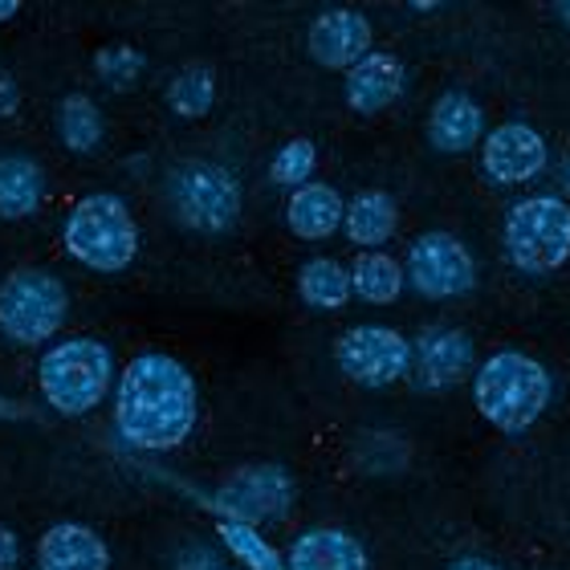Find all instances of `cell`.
<instances>
[{
	"instance_id": "obj_22",
	"label": "cell",
	"mask_w": 570,
	"mask_h": 570,
	"mask_svg": "<svg viewBox=\"0 0 570 570\" xmlns=\"http://www.w3.org/2000/svg\"><path fill=\"white\" fill-rule=\"evenodd\" d=\"M297 294L302 302L314 309H343L351 302V269H343L331 257H309L302 269H297Z\"/></svg>"
},
{
	"instance_id": "obj_33",
	"label": "cell",
	"mask_w": 570,
	"mask_h": 570,
	"mask_svg": "<svg viewBox=\"0 0 570 570\" xmlns=\"http://www.w3.org/2000/svg\"><path fill=\"white\" fill-rule=\"evenodd\" d=\"M562 179H567V188H570V159H567V167H562Z\"/></svg>"
},
{
	"instance_id": "obj_28",
	"label": "cell",
	"mask_w": 570,
	"mask_h": 570,
	"mask_svg": "<svg viewBox=\"0 0 570 570\" xmlns=\"http://www.w3.org/2000/svg\"><path fill=\"white\" fill-rule=\"evenodd\" d=\"M17 562H21V542L9 525H0V570H17Z\"/></svg>"
},
{
	"instance_id": "obj_29",
	"label": "cell",
	"mask_w": 570,
	"mask_h": 570,
	"mask_svg": "<svg viewBox=\"0 0 570 570\" xmlns=\"http://www.w3.org/2000/svg\"><path fill=\"white\" fill-rule=\"evenodd\" d=\"M17 110V82L9 73H0V115H12Z\"/></svg>"
},
{
	"instance_id": "obj_18",
	"label": "cell",
	"mask_w": 570,
	"mask_h": 570,
	"mask_svg": "<svg viewBox=\"0 0 570 570\" xmlns=\"http://www.w3.org/2000/svg\"><path fill=\"white\" fill-rule=\"evenodd\" d=\"M346 204L331 184H306L285 204V220L302 240H326L343 228Z\"/></svg>"
},
{
	"instance_id": "obj_17",
	"label": "cell",
	"mask_w": 570,
	"mask_h": 570,
	"mask_svg": "<svg viewBox=\"0 0 570 570\" xmlns=\"http://www.w3.org/2000/svg\"><path fill=\"white\" fill-rule=\"evenodd\" d=\"M285 567L289 570H371V562L358 538H351L346 530L318 525V530H306V534L294 538Z\"/></svg>"
},
{
	"instance_id": "obj_27",
	"label": "cell",
	"mask_w": 570,
	"mask_h": 570,
	"mask_svg": "<svg viewBox=\"0 0 570 570\" xmlns=\"http://www.w3.org/2000/svg\"><path fill=\"white\" fill-rule=\"evenodd\" d=\"M95 66H98V78H102V82L115 86V90H127V86L142 73V53L131 46H115V49H102Z\"/></svg>"
},
{
	"instance_id": "obj_31",
	"label": "cell",
	"mask_w": 570,
	"mask_h": 570,
	"mask_svg": "<svg viewBox=\"0 0 570 570\" xmlns=\"http://www.w3.org/2000/svg\"><path fill=\"white\" fill-rule=\"evenodd\" d=\"M17 12H21V4H17V0H0V24H4V21H12V17H17Z\"/></svg>"
},
{
	"instance_id": "obj_26",
	"label": "cell",
	"mask_w": 570,
	"mask_h": 570,
	"mask_svg": "<svg viewBox=\"0 0 570 570\" xmlns=\"http://www.w3.org/2000/svg\"><path fill=\"white\" fill-rule=\"evenodd\" d=\"M314 167H318V151H314V142L309 139H289L282 147V151L274 155V164H269V176H274V184H282V188H306V184H314Z\"/></svg>"
},
{
	"instance_id": "obj_6",
	"label": "cell",
	"mask_w": 570,
	"mask_h": 570,
	"mask_svg": "<svg viewBox=\"0 0 570 570\" xmlns=\"http://www.w3.org/2000/svg\"><path fill=\"white\" fill-rule=\"evenodd\" d=\"M167 204L191 233H228L240 216V184L228 167L188 159L167 176Z\"/></svg>"
},
{
	"instance_id": "obj_9",
	"label": "cell",
	"mask_w": 570,
	"mask_h": 570,
	"mask_svg": "<svg viewBox=\"0 0 570 570\" xmlns=\"http://www.w3.org/2000/svg\"><path fill=\"white\" fill-rule=\"evenodd\" d=\"M407 285L420 297H461L476 285V262L469 245L452 233H424L407 249Z\"/></svg>"
},
{
	"instance_id": "obj_13",
	"label": "cell",
	"mask_w": 570,
	"mask_h": 570,
	"mask_svg": "<svg viewBox=\"0 0 570 570\" xmlns=\"http://www.w3.org/2000/svg\"><path fill=\"white\" fill-rule=\"evenodd\" d=\"M473 371V338L452 326H432L412 343V375L424 392H449Z\"/></svg>"
},
{
	"instance_id": "obj_15",
	"label": "cell",
	"mask_w": 570,
	"mask_h": 570,
	"mask_svg": "<svg viewBox=\"0 0 570 570\" xmlns=\"http://www.w3.org/2000/svg\"><path fill=\"white\" fill-rule=\"evenodd\" d=\"M485 131V115L464 90H444L428 115V142L440 155H464Z\"/></svg>"
},
{
	"instance_id": "obj_1",
	"label": "cell",
	"mask_w": 570,
	"mask_h": 570,
	"mask_svg": "<svg viewBox=\"0 0 570 570\" xmlns=\"http://www.w3.org/2000/svg\"><path fill=\"white\" fill-rule=\"evenodd\" d=\"M196 424V383L171 355L147 351L131 358L115 392V428L142 452L179 449Z\"/></svg>"
},
{
	"instance_id": "obj_2",
	"label": "cell",
	"mask_w": 570,
	"mask_h": 570,
	"mask_svg": "<svg viewBox=\"0 0 570 570\" xmlns=\"http://www.w3.org/2000/svg\"><path fill=\"white\" fill-rule=\"evenodd\" d=\"M550 395H554L550 371L522 351H498L473 375L476 412L505 436L534 428L538 416L547 412Z\"/></svg>"
},
{
	"instance_id": "obj_30",
	"label": "cell",
	"mask_w": 570,
	"mask_h": 570,
	"mask_svg": "<svg viewBox=\"0 0 570 570\" xmlns=\"http://www.w3.org/2000/svg\"><path fill=\"white\" fill-rule=\"evenodd\" d=\"M449 570H501L498 562H489V559H461V562H452Z\"/></svg>"
},
{
	"instance_id": "obj_5",
	"label": "cell",
	"mask_w": 570,
	"mask_h": 570,
	"mask_svg": "<svg viewBox=\"0 0 570 570\" xmlns=\"http://www.w3.org/2000/svg\"><path fill=\"white\" fill-rule=\"evenodd\" d=\"M501 240L522 274H554L570 262V204L559 196L518 200L505 216Z\"/></svg>"
},
{
	"instance_id": "obj_7",
	"label": "cell",
	"mask_w": 570,
	"mask_h": 570,
	"mask_svg": "<svg viewBox=\"0 0 570 570\" xmlns=\"http://www.w3.org/2000/svg\"><path fill=\"white\" fill-rule=\"evenodd\" d=\"M66 309V285L46 269H12L0 282V334L17 346L49 343L61 331Z\"/></svg>"
},
{
	"instance_id": "obj_10",
	"label": "cell",
	"mask_w": 570,
	"mask_h": 570,
	"mask_svg": "<svg viewBox=\"0 0 570 570\" xmlns=\"http://www.w3.org/2000/svg\"><path fill=\"white\" fill-rule=\"evenodd\" d=\"M334 358L346 380L363 387H387L412 371V343L392 326H351L334 343Z\"/></svg>"
},
{
	"instance_id": "obj_14",
	"label": "cell",
	"mask_w": 570,
	"mask_h": 570,
	"mask_svg": "<svg viewBox=\"0 0 570 570\" xmlns=\"http://www.w3.org/2000/svg\"><path fill=\"white\" fill-rule=\"evenodd\" d=\"M407 70L395 53H383V49H371L367 58L358 61L355 70H346V107L358 110V115H380L404 95Z\"/></svg>"
},
{
	"instance_id": "obj_12",
	"label": "cell",
	"mask_w": 570,
	"mask_h": 570,
	"mask_svg": "<svg viewBox=\"0 0 570 570\" xmlns=\"http://www.w3.org/2000/svg\"><path fill=\"white\" fill-rule=\"evenodd\" d=\"M309 58L326 70H355L371 53V21L358 9H326L309 21Z\"/></svg>"
},
{
	"instance_id": "obj_3",
	"label": "cell",
	"mask_w": 570,
	"mask_h": 570,
	"mask_svg": "<svg viewBox=\"0 0 570 570\" xmlns=\"http://www.w3.org/2000/svg\"><path fill=\"white\" fill-rule=\"evenodd\" d=\"M66 253L95 274H119L139 253V228L122 196L95 191L66 216Z\"/></svg>"
},
{
	"instance_id": "obj_24",
	"label": "cell",
	"mask_w": 570,
	"mask_h": 570,
	"mask_svg": "<svg viewBox=\"0 0 570 570\" xmlns=\"http://www.w3.org/2000/svg\"><path fill=\"white\" fill-rule=\"evenodd\" d=\"M216 102V78L213 70H204V66H188V70H179L167 86V107L176 110L179 119H204Z\"/></svg>"
},
{
	"instance_id": "obj_20",
	"label": "cell",
	"mask_w": 570,
	"mask_h": 570,
	"mask_svg": "<svg viewBox=\"0 0 570 570\" xmlns=\"http://www.w3.org/2000/svg\"><path fill=\"white\" fill-rule=\"evenodd\" d=\"M395 225H400V208L387 191H358L355 200L346 204L343 216V233L355 240L358 249H380L395 237Z\"/></svg>"
},
{
	"instance_id": "obj_32",
	"label": "cell",
	"mask_w": 570,
	"mask_h": 570,
	"mask_svg": "<svg viewBox=\"0 0 570 570\" xmlns=\"http://www.w3.org/2000/svg\"><path fill=\"white\" fill-rule=\"evenodd\" d=\"M559 12H562V21H567V24H570V4H562V9H559Z\"/></svg>"
},
{
	"instance_id": "obj_23",
	"label": "cell",
	"mask_w": 570,
	"mask_h": 570,
	"mask_svg": "<svg viewBox=\"0 0 570 570\" xmlns=\"http://www.w3.org/2000/svg\"><path fill=\"white\" fill-rule=\"evenodd\" d=\"M58 131H61V142H66L70 151H78V155L95 151L98 142H102V110L95 107V98H86V95L61 98Z\"/></svg>"
},
{
	"instance_id": "obj_34",
	"label": "cell",
	"mask_w": 570,
	"mask_h": 570,
	"mask_svg": "<svg viewBox=\"0 0 570 570\" xmlns=\"http://www.w3.org/2000/svg\"><path fill=\"white\" fill-rule=\"evenodd\" d=\"M216 570H237V567H216Z\"/></svg>"
},
{
	"instance_id": "obj_8",
	"label": "cell",
	"mask_w": 570,
	"mask_h": 570,
	"mask_svg": "<svg viewBox=\"0 0 570 570\" xmlns=\"http://www.w3.org/2000/svg\"><path fill=\"white\" fill-rule=\"evenodd\" d=\"M208 505L220 522L253 525V530L265 522H282L294 505V476L282 464H245L216 489Z\"/></svg>"
},
{
	"instance_id": "obj_11",
	"label": "cell",
	"mask_w": 570,
	"mask_h": 570,
	"mask_svg": "<svg viewBox=\"0 0 570 570\" xmlns=\"http://www.w3.org/2000/svg\"><path fill=\"white\" fill-rule=\"evenodd\" d=\"M481 167L493 184H525L547 167V139L525 122H501L481 142Z\"/></svg>"
},
{
	"instance_id": "obj_19",
	"label": "cell",
	"mask_w": 570,
	"mask_h": 570,
	"mask_svg": "<svg viewBox=\"0 0 570 570\" xmlns=\"http://www.w3.org/2000/svg\"><path fill=\"white\" fill-rule=\"evenodd\" d=\"M46 176L29 155H0V220H24L41 208Z\"/></svg>"
},
{
	"instance_id": "obj_16",
	"label": "cell",
	"mask_w": 570,
	"mask_h": 570,
	"mask_svg": "<svg viewBox=\"0 0 570 570\" xmlns=\"http://www.w3.org/2000/svg\"><path fill=\"white\" fill-rule=\"evenodd\" d=\"M37 567L41 570H110V550L90 525L58 522L53 530L41 534Z\"/></svg>"
},
{
	"instance_id": "obj_4",
	"label": "cell",
	"mask_w": 570,
	"mask_h": 570,
	"mask_svg": "<svg viewBox=\"0 0 570 570\" xmlns=\"http://www.w3.org/2000/svg\"><path fill=\"white\" fill-rule=\"evenodd\" d=\"M37 383L58 416H86L107 400L115 383V355L98 338H70L41 355Z\"/></svg>"
},
{
	"instance_id": "obj_25",
	"label": "cell",
	"mask_w": 570,
	"mask_h": 570,
	"mask_svg": "<svg viewBox=\"0 0 570 570\" xmlns=\"http://www.w3.org/2000/svg\"><path fill=\"white\" fill-rule=\"evenodd\" d=\"M216 534H220V542H225V547L245 562V570H289L282 554H277V547H269L253 525L216 522Z\"/></svg>"
},
{
	"instance_id": "obj_21",
	"label": "cell",
	"mask_w": 570,
	"mask_h": 570,
	"mask_svg": "<svg viewBox=\"0 0 570 570\" xmlns=\"http://www.w3.org/2000/svg\"><path fill=\"white\" fill-rule=\"evenodd\" d=\"M407 274L404 265L387 257V253H358L355 265H351V289L355 297L371 302V306H387L395 297L404 294Z\"/></svg>"
}]
</instances>
